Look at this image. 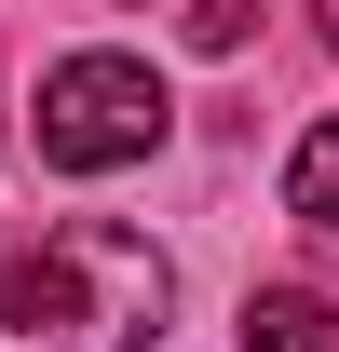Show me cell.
<instances>
[{
  "label": "cell",
  "mask_w": 339,
  "mask_h": 352,
  "mask_svg": "<svg viewBox=\"0 0 339 352\" xmlns=\"http://www.w3.org/2000/svg\"><path fill=\"white\" fill-rule=\"evenodd\" d=\"M176 271L123 217H0V352H136L163 339Z\"/></svg>",
  "instance_id": "6da1fadb"
},
{
  "label": "cell",
  "mask_w": 339,
  "mask_h": 352,
  "mask_svg": "<svg viewBox=\"0 0 339 352\" xmlns=\"http://www.w3.org/2000/svg\"><path fill=\"white\" fill-rule=\"evenodd\" d=\"M150 135H163V82H150L136 54H68V68H41L28 149H41L54 176H109V163H136Z\"/></svg>",
  "instance_id": "7a4b0ae2"
},
{
  "label": "cell",
  "mask_w": 339,
  "mask_h": 352,
  "mask_svg": "<svg viewBox=\"0 0 339 352\" xmlns=\"http://www.w3.org/2000/svg\"><path fill=\"white\" fill-rule=\"evenodd\" d=\"M245 352H339L326 298H245Z\"/></svg>",
  "instance_id": "3957f363"
},
{
  "label": "cell",
  "mask_w": 339,
  "mask_h": 352,
  "mask_svg": "<svg viewBox=\"0 0 339 352\" xmlns=\"http://www.w3.org/2000/svg\"><path fill=\"white\" fill-rule=\"evenodd\" d=\"M285 204H298L312 230H339V122H312V135H298V163H285Z\"/></svg>",
  "instance_id": "277c9868"
},
{
  "label": "cell",
  "mask_w": 339,
  "mask_h": 352,
  "mask_svg": "<svg viewBox=\"0 0 339 352\" xmlns=\"http://www.w3.org/2000/svg\"><path fill=\"white\" fill-rule=\"evenodd\" d=\"M245 14H258V0H190V41H204V54H231V41H245Z\"/></svg>",
  "instance_id": "5b68a950"
},
{
  "label": "cell",
  "mask_w": 339,
  "mask_h": 352,
  "mask_svg": "<svg viewBox=\"0 0 339 352\" xmlns=\"http://www.w3.org/2000/svg\"><path fill=\"white\" fill-rule=\"evenodd\" d=\"M326 41H339V0H326Z\"/></svg>",
  "instance_id": "8992f818"
}]
</instances>
